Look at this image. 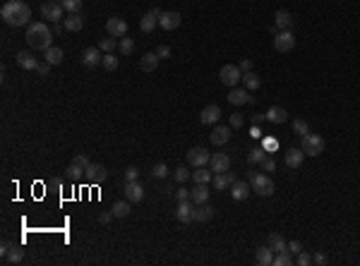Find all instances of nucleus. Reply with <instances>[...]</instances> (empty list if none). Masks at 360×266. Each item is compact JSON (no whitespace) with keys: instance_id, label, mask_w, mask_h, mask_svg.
<instances>
[{"instance_id":"nucleus-30","label":"nucleus","mask_w":360,"mask_h":266,"mask_svg":"<svg viewBox=\"0 0 360 266\" xmlns=\"http://www.w3.org/2000/svg\"><path fill=\"white\" fill-rule=\"evenodd\" d=\"M267 245H269L276 254L279 252H284V249H288V242L284 240V235L281 233H269V237H267Z\"/></svg>"},{"instance_id":"nucleus-18","label":"nucleus","mask_w":360,"mask_h":266,"mask_svg":"<svg viewBox=\"0 0 360 266\" xmlns=\"http://www.w3.org/2000/svg\"><path fill=\"white\" fill-rule=\"evenodd\" d=\"M228 103H233V106H245V103H254V99L248 94V89L233 87L231 94H228Z\"/></svg>"},{"instance_id":"nucleus-5","label":"nucleus","mask_w":360,"mask_h":266,"mask_svg":"<svg viewBox=\"0 0 360 266\" xmlns=\"http://www.w3.org/2000/svg\"><path fill=\"white\" fill-rule=\"evenodd\" d=\"M274 48L279 51V53H290L293 48H295V36L290 29L286 32H279V34L274 36Z\"/></svg>"},{"instance_id":"nucleus-35","label":"nucleus","mask_w":360,"mask_h":266,"mask_svg":"<svg viewBox=\"0 0 360 266\" xmlns=\"http://www.w3.org/2000/svg\"><path fill=\"white\" fill-rule=\"evenodd\" d=\"M156 24H159V17H154L151 12H146V15L140 19V29H142L144 34H151V32L156 29Z\"/></svg>"},{"instance_id":"nucleus-46","label":"nucleus","mask_w":360,"mask_h":266,"mask_svg":"<svg viewBox=\"0 0 360 266\" xmlns=\"http://www.w3.org/2000/svg\"><path fill=\"white\" fill-rule=\"evenodd\" d=\"M228 125H231L233 130H240V127L245 125V118H243V113H233V115L228 118Z\"/></svg>"},{"instance_id":"nucleus-52","label":"nucleus","mask_w":360,"mask_h":266,"mask_svg":"<svg viewBox=\"0 0 360 266\" xmlns=\"http://www.w3.org/2000/svg\"><path fill=\"white\" fill-rule=\"evenodd\" d=\"M173 195H176V199H178V201H187V199H190V190L180 187V190H176Z\"/></svg>"},{"instance_id":"nucleus-31","label":"nucleus","mask_w":360,"mask_h":266,"mask_svg":"<svg viewBox=\"0 0 360 266\" xmlns=\"http://www.w3.org/2000/svg\"><path fill=\"white\" fill-rule=\"evenodd\" d=\"M159 55L156 53H144L142 60H140V67H142V72H154L156 67H159Z\"/></svg>"},{"instance_id":"nucleus-58","label":"nucleus","mask_w":360,"mask_h":266,"mask_svg":"<svg viewBox=\"0 0 360 266\" xmlns=\"http://www.w3.org/2000/svg\"><path fill=\"white\" fill-rule=\"evenodd\" d=\"M238 67H240L243 72H250V70H252V60H248V58H243V60L238 63Z\"/></svg>"},{"instance_id":"nucleus-55","label":"nucleus","mask_w":360,"mask_h":266,"mask_svg":"<svg viewBox=\"0 0 360 266\" xmlns=\"http://www.w3.org/2000/svg\"><path fill=\"white\" fill-rule=\"evenodd\" d=\"M51 67H53V65H51V63H38V67H36V72H38V74H41V77H46V74H48V72H51Z\"/></svg>"},{"instance_id":"nucleus-49","label":"nucleus","mask_w":360,"mask_h":266,"mask_svg":"<svg viewBox=\"0 0 360 266\" xmlns=\"http://www.w3.org/2000/svg\"><path fill=\"white\" fill-rule=\"evenodd\" d=\"M295 264H300V266H310V264H312V257H310V254H307L305 249H303V252H298V259H295Z\"/></svg>"},{"instance_id":"nucleus-20","label":"nucleus","mask_w":360,"mask_h":266,"mask_svg":"<svg viewBox=\"0 0 360 266\" xmlns=\"http://www.w3.org/2000/svg\"><path fill=\"white\" fill-rule=\"evenodd\" d=\"M250 182H245V180H235L233 185H231V197H233L235 201H243V199H248L250 197Z\"/></svg>"},{"instance_id":"nucleus-27","label":"nucleus","mask_w":360,"mask_h":266,"mask_svg":"<svg viewBox=\"0 0 360 266\" xmlns=\"http://www.w3.org/2000/svg\"><path fill=\"white\" fill-rule=\"evenodd\" d=\"M209 185H195L192 190H190V199L195 201V204H207L209 201V190H207Z\"/></svg>"},{"instance_id":"nucleus-60","label":"nucleus","mask_w":360,"mask_h":266,"mask_svg":"<svg viewBox=\"0 0 360 266\" xmlns=\"http://www.w3.org/2000/svg\"><path fill=\"white\" fill-rule=\"evenodd\" d=\"M110 218H115L113 213H101L99 216V223H110Z\"/></svg>"},{"instance_id":"nucleus-11","label":"nucleus","mask_w":360,"mask_h":266,"mask_svg":"<svg viewBox=\"0 0 360 266\" xmlns=\"http://www.w3.org/2000/svg\"><path fill=\"white\" fill-rule=\"evenodd\" d=\"M231 132H233L231 125H216L214 130H212V134H209V139H212L214 146H223V144L231 139Z\"/></svg>"},{"instance_id":"nucleus-42","label":"nucleus","mask_w":360,"mask_h":266,"mask_svg":"<svg viewBox=\"0 0 360 266\" xmlns=\"http://www.w3.org/2000/svg\"><path fill=\"white\" fill-rule=\"evenodd\" d=\"M293 132H295L298 137H305V134H310V125H307L303 118H298V120H293Z\"/></svg>"},{"instance_id":"nucleus-24","label":"nucleus","mask_w":360,"mask_h":266,"mask_svg":"<svg viewBox=\"0 0 360 266\" xmlns=\"http://www.w3.org/2000/svg\"><path fill=\"white\" fill-rule=\"evenodd\" d=\"M214 187L216 190H231V185L235 182V175L231 170H226V173H214Z\"/></svg>"},{"instance_id":"nucleus-41","label":"nucleus","mask_w":360,"mask_h":266,"mask_svg":"<svg viewBox=\"0 0 360 266\" xmlns=\"http://www.w3.org/2000/svg\"><path fill=\"white\" fill-rule=\"evenodd\" d=\"M118 51H120L123 55L135 53V41H132V38H127V36H123V38H120V43H118Z\"/></svg>"},{"instance_id":"nucleus-7","label":"nucleus","mask_w":360,"mask_h":266,"mask_svg":"<svg viewBox=\"0 0 360 266\" xmlns=\"http://www.w3.org/2000/svg\"><path fill=\"white\" fill-rule=\"evenodd\" d=\"M84 177H87L89 185H101V182H106L108 180L106 166H101V163H89L87 170H84Z\"/></svg>"},{"instance_id":"nucleus-19","label":"nucleus","mask_w":360,"mask_h":266,"mask_svg":"<svg viewBox=\"0 0 360 266\" xmlns=\"http://www.w3.org/2000/svg\"><path fill=\"white\" fill-rule=\"evenodd\" d=\"M159 24H161V29H166V32H173V29H178L180 24H182V17H180V12H163L161 17H159Z\"/></svg>"},{"instance_id":"nucleus-26","label":"nucleus","mask_w":360,"mask_h":266,"mask_svg":"<svg viewBox=\"0 0 360 266\" xmlns=\"http://www.w3.org/2000/svg\"><path fill=\"white\" fill-rule=\"evenodd\" d=\"M212 218H214V206H209V204L195 206V223H209Z\"/></svg>"},{"instance_id":"nucleus-9","label":"nucleus","mask_w":360,"mask_h":266,"mask_svg":"<svg viewBox=\"0 0 360 266\" xmlns=\"http://www.w3.org/2000/svg\"><path fill=\"white\" fill-rule=\"evenodd\" d=\"M209 151L204 149V146H195V149H190L187 151V163L192 166V168H202V166H207L209 163Z\"/></svg>"},{"instance_id":"nucleus-28","label":"nucleus","mask_w":360,"mask_h":266,"mask_svg":"<svg viewBox=\"0 0 360 266\" xmlns=\"http://www.w3.org/2000/svg\"><path fill=\"white\" fill-rule=\"evenodd\" d=\"M243 84H245V89H248V91H257V89L262 87V77H259V74H257L254 70L243 72Z\"/></svg>"},{"instance_id":"nucleus-32","label":"nucleus","mask_w":360,"mask_h":266,"mask_svg":"<svg viewBox=\"0 0 360 266\" xmlns=\"http://www.w3.org/2000/svg\"><path fill=\"white\" fill-rule=\"evenodd\" d=\"M43 58H46V63H51V65H60L63 63V58H65V53H63V48H58V46H51V48H46L43 51Z\"/></svg>"},{"instance_id":"nucleus-21","label":"nucleus","mask_w":360,"mask_h":266,"mask_svg":"<svg viewBox=\"0 0 360 266\" xmlns=\"http://www.w3.org/2000/svg\"><path fill=\"white\" fill-rule=\"evenodd\" d=\"M274 27L279 29V32H286L293 27V15L288 12V10H276V15H274Z\"/></svg>"},{"instance_id":"nucleus-45","label":"nucleus","mask_w":360,"mask_h":266,"mask_svg":"<svg viewBox=\"0 0 360 266\" xmlns=\"http://www.w3.org/2000/svg\"><path fill=\"white\" fill-rule=\"evenodd\" d=\"M151 177H156V180L168 177V166H166V163H156V166L151 168Z\"/></svg>"},{"instance_id":"nucleus-34","label":"nucleus","mask_w":360,"mask_h":266,"mask_svg":"<svg viewBox=\"0 0 360 266\" xmlns=\"http://www.w3.org/2000/svg\"><path fill=\"white\" fill-rule=\"evenodd\" d=\"M257 264L259 266H269L274 264V249L267 245V247H259L257 249Z\"/></svg>"},{"instance_id":"nucleus-50","label":"nucleus","mask_w":360,"mask_h":266,"mask_svg":"<svg viewBox=\"0 0 360 266\" xmlns=\"http://www.w3.org/2000/svg\"><path fill=\"white\" fill-rule=\"evenodd\" d=\"M262 168H264L267 173H274V170H276V161H274V156H264V161H262Z\"/></svg>"},{"instance_id":"nucleus-14","label":"nucleus","mask_w":360,"mask_h":266,"mask_svg":"<svg viewBox=\"0 0 360 266\" xmlns=\"http://www.w3.org/2000/svg\"><path fill=\"white\" fill-rule=\"evenodd\" d=\"M106 29L113 38H123V36H127V22L123 17H110L106 22Z\"/></svg>"},{"instance_id":"nucleus-40","label":"nucleus","mask_w":360,"mask_h":266,"mask_svg":"<svg viewBox=\"0 0 360 266\" xmlns=\"http://www.w3.org/2000/svg\"><path fill=\"white\" fill-rule=\"evenodd\" d=\"M101 65H104L108 72H115L120 63H118V58H115L113 53H104V60H101Z\"/></svg>"},{"instance_id":"nucleus-57","label":"nucleus","mask_w":360,"mask_h":266,"mask_svg":"<svg viewBox=\"0 0 360 266\" xmlns=\"http://www.w3.org/2000/svg\"><path fill=\"white\" fill-rule=\"evenodd\" d=\"M156 55H159L161 60H168V58H171V48H168V46H159V48H156Z\"/></svg>"},{"instance_id":"nucleus-10","label":"nucleus","mask_w":360,"mask_h":266,"mask_svg":"<svg viewBox=\"0 0 360 266\" xmlns=\"http://www.w3.org/2000/svg\"><path fill=\"white\" fill-rule=\"evenodd\" d=\"M176 218H178L180 223H192V221H195V201H192V199H187V201H178Z\"/></svg>"},{"instance_id":"nucleus-62","label":"nucleus","mask_w":360,"mask_h":266,"mask_svg":"<svg viewBox=\"0 0 360 266\" xmlns=\"http://www.w3.org/2000/svg\"><path fill=\"white\" fill-rule=\"evenodd\" d=\"M149 12H151V15H154V17H161V15H163V10H161V7H151V10H149Z\"/></svg>"},{"instance_id":"nucleus-37","label":"nucleus","mask_w":360,"mask_h":266,"mask_svg":"<svg viewBox=\"0 0 360 266\" xmlns=\"http://www.w3.org/2000/svg\"><path fill=\"white\" fill-rule=\"evenodd\" d=\"M274 264L276 266H290V264H295V259H293V254H290L288 249H284V252H279V254L274 257Z\"/></svg>"},{"instance_id":"nucleus-15","label":"nucleus","mask_w":360,"mask_h":266,"mask_svg":"<svg viewBox=\"0 0 360 266\" xmlns=\"http://www.w3.org/2000/svg\"><path fill=\"white\" fill-rule=\"evenodd\" d=\"M218 118H221V108L216 106V103L204 106L202 108V113H199V123L202 125H216L218 123Z\"/></svg>"},{"instance_id":"nucleus-39","label":"nucleus","mask_w":360,"mask_h":266,"mask_svg":"<svg viewBox=\"0 0 360 266\" xmlns=\"http://www.w3.org/2000/svg\"><path fill=\"white\" fill-rule=\"evenodd\" d=\"M60 5H63V10L68 12V15H72V12H79L82 10V0H58Z\"/></svg>"},{"instance_id":"nucleus-63","label":"nucleus","mask_w":360,"mask_h":266,"mask_svg":"<svg viewBox=\"0 0 360 266\" xmlns=\"http://www.w3.org/2000/svg\"><path fill=\"white\" fill-rule=\"evenodd\" d=\"M262 120H267V118H264V115H254V118H252V123H254V125H259Z\"/></svg>"},{"instance_id":"nucleus-1","label":"nucleus","mask_w":360,"mask_h":266,"mask_svg":"<svg viewBox=\"0 0 360 266\" xmlns=\"http://www.w3.org/2000/svg\"><path fill=\"white\" fill-rule=\"evenodd\" d=\"M0 17L5 19V24L10 27H24L32 19V7L24 0H7L0 10Z\"/></svg>"},{"instance_id":"nucleus-13","label":"nucleus","mask_w":360,"mask_h":266,"mask_svg":"<svg viewBox=\"0 0 360 266\" xmlns=\"http://www.w3.org/2000/svg\"><path fill=\"white\" fill-rule=\"evenodd\" d=\"M101 60H104V55H101L99 46H89V48L82 51V65L84 67H96V65H101Z\"/></svg>"},{"instance_id":"nucleus-3","label":"nucleus","mask_w":360,"mask_h":266,"mask_svg":"<svg viewBox=\"0 0 360 266\" xmlns=\"http://www.w3.org/2000/svg\"><path fill=\"white\" fill-rule=\"evenodd\" d=\"M250 187H252V192H257L259 197L274 195V180H271L269 175L254 173V170H250Z\"/></svg>"},{"instance_id":"nucleus-8","label":"nucleus","mask_w":360,"mask_h":266,"mask_svg":"<svg viewBox=\"0 0 360 266\" xmlns=\"http://www.w3.org/2000/svg\"><path fill=\"white\" fill-rule=\"evenodd\" d=\"M63 5L60 2H55V0H46L43 5H41V17L48 19V22H63Z\"/></svg>"},{"instance_id":"nucleus-16","label":"nucleus","mask_w":360,"mask_h":266,"mask_svg":"<svg viewBox=\"0 0 360 266\" xmlns=\"http://www.w3.org/2000/svg\"><path fill=\"white\" fill-rule=\"evenodd\" d=\"M209 168H212V173H226V170H231V156L228 154H214L209 159Z\"/></svg>"},{"instance_id":"nucleus-61","label":"nucleus","mask_w":360,"mask_h":266,"mask_svg":"<svg viewBox=\"0 0 360 266\" xmlns=\"http://www.w3.org/2000/svg\"><path fill=\"white\" fill-rule=\"evenodd\" d=\"M63 29H65V24H63V22H53V34H60Z\"/></svg>"},{"instance_id":"nucleus-22","label":"nucleus","mask_w":360,"mask_h":266,"mask_svg":"<svg viewBox=\"0 0 360 266\" xmlns=\"http://www.w3.org/2000/svg\"><path fill=\"white\" fill-rule=\"evenodd\" d=\"M264 118H267L271 125H281V123H286L288 113H286V108H281V106H269L267 113H264Z\"/></svg>"},{"instance_id":"nucleus-33","label":"nucleus","mask_w":360,"mask_h":266,"mask_svg":"<svg viewBox=\"0 0 360 266\" xmlns=\"http://www.w3.org/2000/svg\"><path fill=\"white\" fill-rule=\"evenodd\" d=\"M212 180H214V177H212V168L207 170V168L202 166V168H197V170L192 173V182H195V185H209Z\"/></svg>"},{"instance_id":"nucleus-51","label":"nucleus","mask_w":360,"mask_h":266,"mask_svg":"<svg viewBox=\"0 0 360 266\" xmlns=\"http://www.w3.org/2000/svg\"><path fill=\"white\" fill-rule=\"evenodd\" d=\"M137 177H140V168H135V166H130V168H127V170H125V180H127V182H130V180H137Z\"/></svg>"},{"instance_id":"nucleus-6","label":"nucleus","mask_w":360,"mask_h":266,"mask_svg":"<svg viewBox=\"0 0 360 266\" xmlns=\"http://www.w3.org/2000/svg\"><path fill=\"white\" fill-rule=\"evenodd\" d=\"M303 151H305V156H320L324 151V139L320 134H305L303 137Z\"/></svg>"},{"instance_id":"nucleus-43","label":"nucleus","mask_w":360,"mask_h":266,"mask_svg":"<svg viewBox=\"0 0 360 266\" xmlns=\"http://www.w3.org/2000/svg\"><path fill=\"white\" fill-rule=\"evenodd\" d=\"M65 173H68V177H70V180H79V177H84V168H82V166H77V163L72 161L70 166H68V170H65Z\"/></svg>"},{"instance_id":"nucleus-36","label":"nucleus","mask_w":360,"mask_h":266,"mask_svg":"<svg viewBox=\"0 0 360 266\" xmlns=\"http://www.w3.org/2000/svg\"><path fill=\"white\" fill-rule=\"evenodd\" d=\"M264 156H267L264 146H254V149H250V151H248V163H250V166H254V163H262V161H264Z\"/></svg>"},{"instance_id":"nucleus-47","label":"nucleus","mask_w":360,"mask_h":266,"mask_svg":"<svg viewBox=\"0 0 360 266\" xmlns=\"http://www.w3.org/2000/svg\"><path fill=\"white\" fill-rule=\"evenodd\" d=\"M262 146H264V151H267V154H274V151L279 149V142H276L274 137H264V142H262Z\"/></svg>"},{"instance_id":"nucleus-25","label":"nucleus","mask_w":360,"mask_h":266,"mask_svg":"<svg viewBox=\"0 0 360 266\" xmlns=\"http://www.w3.org/2000/svg\"><path fill=\"white\" fill-rule=\"evenodd\" d=\"M63 24H65L68 32H82V27H84V17H82V12H72V15H68V17L63 19Z\"/></svg>"},{"instance_id":"nucleus-2","label":"nucleus","mask_w":360,"mask_h":266,"mask_svg":"<svg viewBox=\"0 0 360 266\" xmlns=\"http://www.w3.org/2000/svg\"><path fill=\"white\" fill-rule=\"evenodd\" d=\"M51 41H53V29L46 22H34V24L27 27V43H29L32 51L51 48Z\"/></svg>"},{"instance_id":"nucleus-44","label":"nucleus","mask_w":360,"mask_h":266,"mask_svg":"<svg viewBox=\"0 0 360 266\" xmlns=\"http://www.w3.org/2000/svg\"><path fill=\"white\" fill-rule=\"evenodd\" d=\"M99 48H101L104 53H113V51L118 48V41H115L113 36H110V38H101V41H99Z\"/></svg>"},{"instance_id":"nucleus-48","label":"nucleus","mask_w":360,"mask_h":266,"mask_svg":"<svg viewBox=\"0 0 360 266\" xmlns=\"http://www.w3.org/2000/svg\"><path fill=\"white\" fill-rule=\"evenodd\" d=\"M173 177H176L178 182H185L187 177H192V173H187V168H185V166H180V168H176V170H173Z\"/></svg>"},{"instance_id":"nucleus-56","label":"nucleus","mask_w":360,"mask_h":266,"mask_svg":"<svg viewBox=\"0 0 360 266\" xmlns=\"http://www.w3.org/2000/svg\"><path fill=\"white\" fill-rule=\"evenodd\" d=\"M288 252H290V254H298V252H303V245H300L298 240H290V242H288Z\"/></svg>"},{"instance_id":"nucleus-29","label":"nucleus","mask_w":360,"mask_h":266,"mask_svg":"<svg viewBox=\"0 0 360 266\" xmlns=\"http://www.w3.org/2000/svg\"><path fill=\"white\" fill-rule=\"evenodd\" d=\"M130 204H132L130 199H120V201H115V204L110 206V213H113L115 218H127L130 211H132V209H130Z\"/></svg>"},{"instance_id":"nucleus-38","label":"nucleus","mask_w":360,"mask_h":266,"mask_svg":"<svg viewBox=\"0 0 360 266\" xmlns=\"http://www.w3.org/2000/svg\"><path fill=\"white\" fill-rule=\"evenodd\" d=\"M22 259H24V249L19 247V245H15V247L10 249V254L5 257V262H7V264H19Z\"/></svg>"},{"instance_id":"nucleus-59","label":"nucleus","mask_w":360,"mask_h":266,"mask_svg":"<svg viewBox=\"0 0 360 266\" xmlns=\"http://www.w3.org/2000/svg\"><path fill=\"white\" fill-rule=\"evenodd\" d=\"M12 247H15V245L5 240V242H2V249H0V254H2V257H7V254H10V249H12Z\"/></svg>"},{"instance_id":"nucleus-53","label":"nucleus","mask_w":360,"mask_h":266,"mask_svg":"<svg viewBox=\"0 0 360 266\" xmlns=\"http://www.w3.org/2000/svg\"><path fill=\"white\" fill-rule=\"evenodd\" d=\"M72 161H74V163H77V166H82V168H84V170H87V166H89V163H91V161L87 159V156H84V154H77V156H74V159H72Z\"/></svg>"},{"instance_id":"nucleus-12","label":"nucleus","mask_w":360,"mask_h":266,"mask_svg":"<svg viewBox=\"0 0 360 266\" xmlns=\"http://www.w3.org/2000/svg\"><path fill=\"white\" fill-rule=\"evenodd\" d=\"M125 199H130L132 204H140L144 199V185L140 180H130V182H125Z\"/></svg>"},{"instance_id":"nucleus-17","label":"nucleus","mask_w":360,"mask_h":266,"mask_svg":"<svg viewBox=\"0 0 360 266\" xmlns=\"http://www.w3.org/2000/svg\"><path fill=\"white\" fill-rule=\"evenodd\" d=\"M303 159H305V151L303 149H288L286 154H284V163H286V168H290V170L300 168Z\"/></svg>"},{"instance_id":"nucleus-4","label":"nucleus","mask_w":360,"mask_h":266,"mask_svg":"<svg viewBox=\"0 0 360 266\" xmlns=\"http://www.w3.org/2000/svg\"><path fill=\"white\" fill-rule=\"evenodd\" d=\"M218 79H221V84H226V87L233 89L238 82H243V70H240L238 65H223V67L218 70Z\"/></svg>"},{"instance_id":"nucleus-54","label":"nucleus","mask_w":360,"mask_h":266,"mask_svg":"<svg viewBox=\"0 0 360 266\" xmlns=\"http://www.w3.org/2000/svg\"><path fill=\"white\" fill-rule=\"evenodd\" d=\"M326 262H329V259H326V254H324V252H317V254L312 257V264H317V266H324Z\"/></svg>"},{"instance_id":"nucleus-23","label":"nucleus","mask_w":360,"mask_h":266,"mask_svg":"<svg viewBox=\"0 0 360 266\" xmlns=\"http://www.w3.org/2000/svg\"><path fill=\"white\" fill-rule=\"evenodd\" d=\"M17 65L22 67V70H27V72H36V67H38V60H36L29 51H22V53H17Z\"/></svg>"}]
</instances>
